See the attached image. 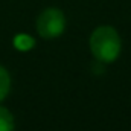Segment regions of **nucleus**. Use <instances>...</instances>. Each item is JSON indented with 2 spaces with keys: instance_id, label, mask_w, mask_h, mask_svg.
<instances>
[{
  "instance_id": "obj_1",
  "label": "nucleus",
  "mask_w": 131,
  "mask_h": 131,
  "mask_svg": "<svg viewBox=\"0 0 131 131\" xmlns=\"http://www.w3.org/2000/svg\"><path fill=\"white\" fill-rule=\"evenodd\" d=\"M90 50L99 63L110 64L117 60L122 41L113 26H99L90 35Z\"/></svg>"
},
{
  "instance_id": "obj_2",
  "label": "nucleus",
  "mask_w": 131,
  "mask_h": 131,
  "mask_svg": "<svg viewBox=\"0 0 131 131\" xmlns=\"http://www.w3.org/2000/svg\"><path fill=\"white\" fill-rule=\"evenodd\" d=\"M37 32L44 40H53L66 31V17L64 12L57 8L44 9L37 18Z\"/></svg>"
},
{
  "instance_id": "obj_3",
  "label": "nucleus",
  "mask_w": 131,
  "mask_h": 131,
  "mask_svg": "<svg viewBox=\"0 0 131 131\" xmlns=\"http://www.w3.org/2000/svg\"><path fill=\"white\" fill-rule=\"evenodd\" d=\"M14 128H15V122L12 113L8 108L0 107V131H14Z\"/></svg>"
},
{
  "instance_id": "obj_4",
  "label": "nucleus",
  "mask_w": 131,
  "mask_h": 131,
  "mask_svg": "<svg viewBox=\"0 0 131 131\" xmlns=\"http://www.w3.org/2000/svg\"><path fill=\"white\" fill-rule=\"evenodd\" d=\"M9 90H11V76H9V72L0 66V102L9 95Z\"/></svg>"
},
{
  "instance_id": "obj_5",
  "label": "nucleus",
  "mask_w": 131,
  "mask_h": 131,
  "mask_svg": "<svg viewBox=\"0 0 131 131\" xmlns=\"http://www.w3.org/2000/svg\"><path fill=\"white\" fill-rule=\"evenodd\" d=\"M14 46L20 50H28L34 46V40L29 35H17L14 38Z\"/></svg>"
}]
</instances>
